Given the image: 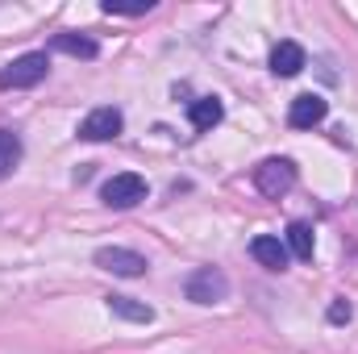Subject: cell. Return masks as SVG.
I'll return each mask as SVG.
<instances>
[{
  "label": "cell",
  "mask_w": 358,
  "mask_h": 354,
  "mask_svg": "<svg viewBox=\"0 0 358 354\" xmlns=\"http://www.w3.org/2000/svg\"><path fill=\"white\" fill-rule=\"evenodd\" d=\"M183 296H187L192 304H221V300L229 296V275H225L221 267H200V271L187 275Z\"/></svg>",
  "instance_id": "cell-1"
},
{
  "label": "cell",
  "mask_w": 358,
  "mask_h": 354,
  "mask_svg": "<svg viewBox=\"0 0 358 354\" xmlns=\"http://www.w3.org/2000/svg\"><path fill=\"white\" fill-rule=\"evenodd\" d=\"M46 71H50V59H46V50H29V55H21V59H13L4 71H0V88L17 92V88H34V84H42L46 80Z\"/></svg>",
  "instance_id": "cell-2"
},
{
  "label": "cell",
  "mask_w": 358,
  "mask_h": 354,
  "mask_svg": "<svg viewBox=\"0 0 358 354\" xmlns=\"http://www.w3.org/2000/svg\"><path fill=\"white\" fill-rule=\"evenodd\" d=\"M250 179H255V187H259L267 200H279V196H287L292 183H296V163H292V159H263V163L250 171Z\"/></svg>",
  "instance_id": "cell-3"
},
{
  "label": "cell",
  "mask_w": 358,
  "mask_h": 354,
  "mask_svg": "<svg viewBox=\"0 0 358 354\" xmlns=\"http://www.w3.org/2000/svg\"><path fill=\"white\" fill-rule=\"evenodd\" d=\"M100 200H104L108 208H134L138 200H146V179L134 176V171H121V176L104 179Z\"/></svg>",
  "instance_id": "cell-4"
},
{
  "label": "cell",
  "mask_w": 358,
  "mask_h": 354,
  "mask_svg": "<svg viewBox=\"0 0 358 354\" xmlns=\"http://www.w3.org/2000/svg\"><path fill=\"white\" fill-rule=\"evenodd\" d=\"M121 125H125L121 108L100 104V108H92L88 117L80 121V138H84V142H108V138H117V134H121Z\"/></svg>",
  "instance_id": "cell-5"
},
{
  "label": "cell",
  "mask_w": 358,
  "mask_h": 354,
  "mask_svg": "<svg viewBox=\"0 0 358 354\" xmlns=\"http://www.w3.org/2000/svg\"><path fill=\"white\" fill-rule=\"evenodd\" d=\"M325 113H329V100L317 96V92H304V96L292 100V108H287V125H292V129H313V125L325 121Z\"/></svg>",
  "instance_id": "cell-6"
},
{
  "label": "cell",
  "mask_w": 358,
  "mask_h": 354,
  "mask_svg": "<svg viewBox=\"0 0 358 354\" xmlns=\"http://www.w3.org/2000/svg\"><path fill=\"white\" fill-rule=\"evenodd\" d=\"M96 267H104L113 275H125V279H138L146 271V259L138 250H125V246H100L96 250Z\"/></svg>",
  "instance_id": "cell-7"
},
{
  "label": "cell",
  "mask_w": 358,
  "mask_h": 354,
  "mask_svg": "<svg viewBox=\"0 0 358 354\" xmlns=\"http://www.w3.org/2000/svg\"><path fill=\"white\" fill-rule=\"evenodd\" d=\"M304 63H308V55H304V46H300V42H279V46L271 50V71H275V76H283V80L300 76V71H304Z\"/></svg>",
  "instance_id": "cell-8"
},
{
  "label": "cell",
  "mask_w": 358,
  "mask_h": 354,
  "mask_svg": "<svg viewBox=\"0 0 358 354\" xmlns=\"http://www.w3.org/2000/svg\"><path fill=\"white\" fill-rule=\"evenodd\" d=\"M187 117H192V129H200V134H208L213 125H221V117H225V104H221L217 96H200V100H192V108H187Z\"/></svg>",
  "instance_id": "cell-9"
},
{
  "label": "cell",
  "mask_w": 358,
  "mask_h": 354,
  "mask_svg": "<svg viewBox=\"0 0 358 354\" xmlns=\"http://www.w3.org/2000/svg\"><path fill=\"white\" fill-rule=\"evenodd\" d=\"M250 255L267 267V271H283L287 259H292V255H287V246H283L279 238H271V234H263V238H255V242H250Z\"/></svg>",
  "instance_id": "cell-10"
},
{
  "label": "cell",
  "mask_w": 358,
  "mask_h": 354,
  "mask_svg": "<svg viewBox=\"0 0 358 354\" xmlns=\"http://www.w3.org/2000/svg\"><path fill=\"white\" fill-rule=\"evenodd\" d=\"M108 313L121 317V321H138V325L155 321V309L146 300H134V296H108Z\"/></svg>",
  "instance_id": "cell-11"
},
{
  "label": "cell",
  "mask_w": 358,
  "mask_h": 354,
  "mask_svg": "<svg viewBox=\"0 0 358 354\" xmlns=\"http://www.w3.org/2000/svg\"><path fill=\"white\" fill-rule=\"evenodd\" d=\"M50 50H63V55H76V59H96V55H100V46L92 42L88 34H55V42H50Z\"/></svg>",
  "instance_id": "cell-12"
},
{
  "label": "cell",
  "mask_w": 358,
  "mask_h": 354,
  "mask_svg": "<svg viewBox=\"0 0 358 354\" xmlns=\"http://www.w3.org/2000/svg\"><path fill=\"white\" fill-rule=\"evenodd\" d=\"M283 246H287V255H296V259H304V263H308L317 242H313V229H308L304 221H292V225H287V234H283Z\"/></svg>",
  "instance_id": "cell-13"
},
{
  "label": "cell",
  "mask_w": 358,
  "mask_h": 354,
  "mask_svg": "<svg viewBox=\"0 0 358 354\" xmlns=\"http://www.w3.org/2000/svg\"><path fill=\"white\" fill-rule=\"evenodd\" d=\"M21 163V138L13 129H0V179H8Z\"/></svg>",
  "instance_id": "cell-14"
},
{
  "label": "cell",
  "mask_w": 358,
  "mask_h": 354,
  "mask_svg": "<svg viewBox=\"0 0 358 354\" xmlns=\"http://www.w3.org/2000/svg\"><path fill=\"white\" fill-rule=\"evenodd\" d=\"M100 8H104L108 17H142V13L155 8V0H104Z\"/></svg>",
  "instance_id": "cell-15"
},
{
  "label": "cell",
  "mask_w": 358,
  "mask_h": 354,
  "mask_svg": "<svg viewBox=\"0 0 358 354\" xmlns=\"http://www.w3.org/2000/svg\"><path fill=\"white\" fill-rule=\"evenodd\" d=\"M350 317H355V309H350V304L338 296V300L329 304V321H334V325H342V321H350Z\"/></svg>",
  "instance_id": "cell-16"
}]
</instances>
